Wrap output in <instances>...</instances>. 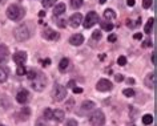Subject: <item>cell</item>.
<instances>
[{"label": "cell", "mask_w": 157, "mask_h": 126, "mask_svg": "<svg viewBox=\"0 0 157 126\" xmlns=\"http://www.w3.org/2000/svg\"><path fill=\"white\" fill-rule=\"evenodd\" d=\"M29 81H31V86H32V89L36 90V92H41V90H44L45 86H47V77L37 69H36L35 76L32 77V80H29Z\"/></svg>", "instance_id": "6da1fadb"}, {"label": "cell", "mask_w": 157, "mask_h": 126, "mask_svg": "<svg viewBox=\"0 0 157 126\" xmlns=\"http://www.w3.org/2000/svg\"><path fill=\"white\" fill-rule=\"evenodd\" d=\"M24 15H25V11L17 4L10 6L8 9H7V17L11 19V20H20Z\"/></svg>", "instance_id": "7a4b0ae2"}, {"label": "cell", "mask_w": 157, "mask_h": 126, "mask_svg": "<svg viewBox=\"0 0 157 126\" xmlns=\"http://www.w3.org/2000/svg\"><path fill=\"white\" fill-rule=\"evenodd\" d=\"M29 36H31L29 28L25 24H20L19 27H16V29H15V37H16L17 41H25L27 39H29Z\"/></svg>", "instance_id": "3957f363"}, {"label": "cell", "mask_w": 157, "mask_h": 126, "mask_svg": "<svg viewBox=\"0 0 157 126\" xmlns=\"http://www.w3.org/2000/svg\"><path fill=\"white\" fill-rule=\"evenodd\" d=\"M89 122L92 126H103L105 124V116L101 110H95L91 116H89Z\"/></svg>", "instance_id": "277c9868"}, {"label": "cell", "mask_w": 157, "mask_h": 126, "mask_svg": "<svg viewBox=\"0 0 157 126\" xmlns=\"http://www.w3.org/2000/svg\"><path fill=\"white\" fill-rule=\"evenodd\" d=\"M67 96V88L60 84H56L52 89V100L53 101H63Z\"/></svg>", "instance_id": "5b68a950"}, {"label": "cell", "mask_w": 157, "mask_h": 126, "mask_svg": "<svg viewBox=\"0 0 157 126\" xmlns=\"http://www.w3.org/2000/svg\"><path fill=\"white\" fill-rule=\"evenodd\" d=\"M97 21H99V15H97L95 11H91V12H88L87 16H85L83 25H84V28H91V27L95 25Z\"/></svg>", "instance_id": "8992f818"}, {"label": "cell", "mask_w": 157, "mask_h": 126, "mask_svg": "<svg viewBox=\"0 0 157 126\" xmlns=\"http://www.w3.org/2000/svg\"><path fill=\"white\" fill-rule=\"evenodd\" d=\"M113 88L112 82L107 80V78H101V80H99V82H97L96 85V89L99 90V92H108V90H111Z\"/></svg>", "instance_id": "52a82bcc"}, {"label": "cell", "mask_w": 157, "mask_h": 126, "mask_svg": "<svg viewBox=\"0 0 157 126\" xmlns=\"http://www.w3.org/2000/svg\"><path fill=\"white\" fill-rule=\"evenodd\" d=\"M28 100H29V93H28V90H27V89L19 90L17 94H16V101L19 102V104L24 105V104H27V101H28Z\"/></svg>", "instance_id": "ba28073f"}, {"label": "cell", "mask_w": 157, "mask_h": 126, "mask_svg": "<svg viewBox=\"0 0 157 126\" xmlns=\"http://www.w3.org/2000/svg\"><path fill=\"white\" fill-rule=\"evenodd\" d=\"M81 21H83V16L78 12L73 13L72 16L69 17V24H71V27H73V28H77V27L81 24Z\"/></svg>", "instance_id": "9c48e42d"}, {"label": "cell", "mask_w": 157, "mask_h": 126, "mask_svg": "<svg viewBox=\"0 0 157 126\" xmlns=\"http://www.w3.org/2000/svg\"><path fill=\"white\" fill-rule=\"evenodd\" d=\"M10 57V49L7 48V45L0 44V64H4Z\"/></svg>", "instance_id": "30bf717a"}, {"label": "cell", "mask_w": 157, "mask_h": 126, "mask_svg": "<svg viewBox=\"0 0 157 126\" xmlns=\"http://www.w3.org/2000/svg\"><path fill=\"white\" fill-rule=\"evenodd\" d=\"M12 60L16 62L17 65H24V62L27 61V53L25 52H16L12 56Z\"/></svg>", "instance_id": "8fae6325"}, {"label": "cell", "mask_w": 157, "mask_h": 126, "mask_svg": "<svg viewBox=\"0 0 157 126\" xmlns=\"http://www.w3.org/2000/svg\"><path fill=\"white\" fill-rule=\"evenodd\" d=\"M69 43L72 45L78 46V45H81L84 43V36L81 33H75V35H72V36L69 37Z\"/></svg>", "instance_id": "7c38bea8"}, {"label": "cell", "mask_w": 157, "mask_h": 126, "mask_svg": "<svg viewBox=\"0 0 157 126\" xmlns=\"http://www.w3.org/2000/svg\"><path fill=\"white\" fill-rule=\"evenodd\" d=\"M43 37L47 39V40H57L59 37V33L57 32H55L53 29H51V28H47L44 32H43Z\"/></svg>", "instance_id": "4fadbf2b"}, {"label": "cell", "mask_w": 157, "mask_h": 126, "mask_svg": "<svg viewBox=\"0 0 157 126\" xmlns=\"http://www.w3.org/2000/svg\"><path fill=\"white\" fill-rule=\"evenodd\" d=\"M145 85H147L148 88H151V89H153L156 86V73L155 72L149 73L148 76L145 77Z\"/></svg>", "instance_id": "5bb4252c"}, {"label": "cell", "mask_w": 157, "mask_h": 126, "mask_svg": "<svg viewBox=\"0 0 157 126\" xmlns=\"http://www.w3.org/2000/svg\"><path fill=\"white\" fill-rule=\"evenodd\" d=\"M65 118V113L60 109H56V110H52V120H55L56 122H63Z\"/></svg>", "instance_id": "9a60e30c"}, {"label": "cell", "mask_w": 157, "mask_h": 126, "mask_svg": "<svg viewBox=\"0 0 157 126\" xmlns=\"http://www.w3.org/2000/svg\"><path fill=\"white\" fill-rule=\"evenodd\" d=\"M8 74H10V70L6 66H0V84H3V82L8 80Z\"/></svg>", "instance_id": "2e32d148"}, {"label": "cell", "mask_w": 157, "mask_h": 126, "mask_svg": "<svg viewBox=\"0 0 157 126\" xmlns=\"http://www.w3.org/2000/svg\"><path fill=\"white\" fill-rule=\"evenodd\" d=\"M65 4L64 3H59V4L55 7V9H53V16H60V15H63L65 12Z\"/></svg>", "instance_id": "e0dca14e"}, {"label": "cell", "mask_w": 157, "mask_h": 126, "mask_svg": "<svg viewBox=\"0 0 157 126\" xmlns=\"http://www.w3.org/2000/svg\"><path fill=\"white\" fill-rule=\"evenodd\" d=\"M68 68H69V58H67V57L61 58L60 64H59V70L64 73V72H67V70H68Z\"/></svg>", "instance_id": "ac0fdd59"}, {"label": "cell", "mask_w": 157, "mask_h": 126, "mask_svg": "<svg viewBox=\"0 0 157 126\" xmlns=\"http://www.w3.org/2000/svg\"><path fill=\"white\" fill-rule=\"evenodd\" d=\"M104 19H105V21H109V20H113V19H116V12L113 9L111 8H108V9H105L104 11Z\"/></svg>", "instance_id": "d6986e66"}, {"label": "cell", "mask_w": 157, "mask_h": 126, "mask_svg": "<svg viewBox=\"0 0 157 126\" xmlns=\"http://www.w3.org/2000/svg\"><path fill=\"white\" fill-rule=\"evenodd\" d=\"M95 108V102L92 101H84L83 104H81V110L83 112H89V110H92Z\"/></svg>", "instance_id": "ffe728a7"}, {"label": "cell", "mask_w": 157, "mask_h": 126, "mask_svg": "<svg viewBox=\"0 0 157 126\" xmlns=\"http://www.w3.org/2000/svg\"><path fill=\"white\" fill-rule=\"evenodd\" d=\"M153 24H155V19H149L148 20V23H147V25H145V33H152V29H153Z\"/></svg>", "instance_id": "44dd1931"}, {"label": "cell", "mask_w": 157, "mask_h": 126, "mask_svg": "<svg viewBox=\"0 0 157 126\" xmlns=\"http://www.w3.org/2000/svg\"><path fill=\"white\" fill-rule=\"evenodd\" d=\"M100 24H101V28L104 31H112L113 29V24L111 21H100Z\"/></svg>", "instance_id": "7402d4cb"}, {"label": "cell", "mask_w": 157, "mask_h": 126, "mask_svg": "<svg viewBox=\"0 0 157 126\" xmlns=\"http://www.w3.org/2000/svg\"><path fill=\"white\" fill-rule=\"evenodd\" d=\"M83 3H84L83 0H71V7H72L73 9H77L83 6Z\"/></svg>", "instance_id": "603a6c76"}, {"label": "cell", "mask_w": 157, "mask_h": 126, "mask_svg": "<svg viewBox=\"0 0 157 126\" xmlns=\"http://www.w3.org/2000/svg\"><path fill=\"white\" fill-rule=\"evenodd\" d=\"M153 122V116L152 114H145V116L143 117V124L144 125H151Z\"/></svg>", "instance_id": "cb8c5ba5"}, {"label": "cell", "mask_w": 157, "mask_h": 126, "mask_svg": "<svg viewBox=\"0 0 157 126\" xmlns=\"http://www.w3.org/2000/svg\"><path fill=\"white\" fill-rule=\"evenodd\" d=\"M55 3H56V0H43L41 4H43L44 8H49V7L55 6Z\"/></svg>", "instance_id": "d4e9b609"}, {"label": "cell", "mask_w": 157, "mask_h": 126, "mask_svg": "<svg viewBox=\"0 0 157 126\" xmlns=\"http://www.w3.org/2000/svg\"><path fill=\"white\" fill-rule=\"evenodd\" d=\"M20 114L23 116V120H27V118L29 117L31 112H29V109H28V108H23V109H21V112H20Z\"/></svg>", "instance_id": "484cf974"}, {"label": "cell", "mask_w": 157, "mask_h": 126, "mask_svg": "<svg viewBox=\"0 0 157 126\" xmlns=\"http://www.w3.org/2000/svg\"><path fill=\"white\" fill-rule=\"evenodd\" d=\"M123 93H124V96H127V97H133V96H135V90L131 89V88L124 89V90H123Z\"/></svg>", "instance_id": "4316f807"}, {"label": "cell", "mask_w": 157, "mask_h": 126, "mask_svg": "<svg viewBox=\"0 0 157 126\" xmlns=\"http://www.w3.org/2000/svg\"><path fill=\"white\" fill-rule=\"evenodd\" d=\"M27 70L24 68V65H17V70H16V74L17 76H23V74H25Z\"/></svg>", "instance_id": "83f0119b"}, {"label": "cell", "mask_w": 157, "mask_h": 126, "mask_svg": "<svg viewBox=\"0 0 157 126\" xmlns=\"http://www.w3.org/2000/svg\"><path fill=\"white\" fill-rule=\"evenodd\" d=\"M44 120H52V110L51 109L44 110Z\"/></svg>", "instance_id": "f1b7e54d"}, {"label": "cell", "mask_w": 157, "mask_h": 126, "mask_svg": "<svg viewBox=\"0 0 157 126\" xmlns=\"http://www.w3.org/2000/svg\"><path fill=\"white\" fill-rule=\"evenodd\" d=\"M117 64L121 65V66H124L125 64H127V57H125V56H120L119 58H117Z\"/></svg>", "instance_id": "f546056e"}, {"label": "cell", "mask_w": 157, "mask_h": 126, "mask_svg": "<svg viewBox=\"0 0 157 126\" xmlns=\"http://www.w3.org/2000/svg\"><path fill=\"white\" fill-rule=\"evenodd\" d=\"M153 4V0H143V7L145 9L151 8V6Z\"/></svg>", "instance_id": "4dcf8cb0"}, {"label": "cell", "mask_w": 157, "mask_h": 126, "mask_svg": "<svg viewBox=\"0 0 157 126\" xmlns=\"http://www.w3.org/2000/svg\"><path fill=\"white\" fill-rule=\"evenodd\" d=\"M92 39L93 40H100L101 39V32L100 31H95V32L92 33Z\"/></svg>", "instance_id": "1f68e13d"}, {"label": "cell", "mask_w": 157, "mask_h": 126, "mask_svg": "<svg viewBox=\"0 0 157 126\" xmlns=\"http://www.w3.org/2000/svg\"><path fill=\"white\" fill-rule=\"evenodd\" d=\"M64 126H78V125H77V121L76 120H68V121L65 122Z\"/></svg>", "instance_id": "d6a6232c"}, {"label": "cell", "mask_w": 157, "mask_h": 126, "mask_svg": "<svg viewBox=\"0 0 157 126\" xmlns=\"http://www.w3.org/2000/svg\"><path fill=\"white\" fill-rule=\"evenodd\" d=\"M57 25L60 27V28H64V27L67 25V21L64 20V19H60V20H57Z\"/></svg>", "instance_id": "836d02e7"}, {"label": "cell", "mask_w": 157, "mask_h": 126, "mask_svg": "<svg viewBox=\"0 0 157 126\" xmlns=\"http://www.w3.org/2000/svg\"><path fill=\"white\" fill-rule=\"evenodd\" d=\"M117 40V36H116V35H109V36H108V41L109 43H115Z\"/></svg>", "instance_id": "e575fe53"}, {"label": "cell", "mask_w": 157, "mask_h": 126, "mask_svg": "<svg viewBox=\"0 0 157 126\" xmlns=\"http://www.w3.org/2000/svg\"><path fill=\"white\" fill-rule=\"evenodd\" d=\"M115 80H116L117 82H121V81L124 80V76H123V74H116V76H115Z\"/></svg>", "instance_id": "d590c367"}, {"label": "cell", "mask_w": 157, "mask_h": 126, "mask_svg": "<svg viewBox=\"0 0 157 126\" xmlns=\"http://www.w3.org/2000/svg\"><path fill=\"white\" fill-rule=\"evenodd\" d=\"M143 46H145V48H147V46H152V40H149V39H148V40H145Z\"/></svg>", "instance_id": "8d00e7d4"}, {"label": "cell", "mask_w": 157, "mask_h": 126, "mask_svg": "<svg viewBox=\"0 0 157 126\" xmlns=\"http://www.w3.org/2000/svg\"><path fill=\"white\" fill-rule=\"evenodd\" d=\"M73 93L75 94H80V93H83V89H81V88H76V86H75V88H73Z\"/></svg>", "instance_id": "74e56055"}, {"label": "cell", "mask_w": 157, "mask_h": 126, "mask_svg": "<svg viewBox=\"0 0 157 126\" xmlns=\"http://www.w3.org/2000/svg\"><path fill=\"white\" fill-rule=\"evenodd\" d=\"M36 126H48V125H47V124H45V122L43 121V120H39V121L36 122Z\"/></svg>", "instance_id": "f35d334b"}, {"label": "cell", "mask_w": 157, "mask_h": 126, "mask_svg": "<svg viewBox=\"0 0 157 126\" xmlns=\"http://www.w3.org/2000/svg\"><path fill=\"white\" fill-rule=\"evenodd\" d=\"M72 104H73V100H69L68 104H67V110H71V109H72Z\"/></svg>", "instance_id": "ab89813d"}, {"label": "cell", "mask_w": 157, "mask_h": 126, "mask_svg": "<svg viewBox=\"0 0 157 126\" xmlns=\"http://www.w3.org/2000/svg\"><path fill=\"white\" fill-rule=\"evenodd\" d=\"M75 84H76V82H75L73 80H71V81L68 82V85H67V86H68V88H72V89H73V88H75Z\"/></svg>", "instance_id": "60d3db41"}, {"label": "cell", "mask_w": 157, "mask_h": 126, "mask_svg": "<svg viewBox=\"0 0 157 126\" xmlns=\"http://www.w3.org/2000/svg\"><path fill=\"white\" fill-rule=\"evenodd\" d=\"M136 39V40H141V39H143V35L141 33H135V36H133Z\"/></svg>", "instance_id": "b9f144b4"}, {"label": "cell", "mask_w": 157, "mask_h": 126, "mask_svg": "<svg viewBox=\"0 0 157 126\" xmlns=\"http://www.w3.org/2000/svg\"><path fill=\"white\" fill-rule=\"evenodd\" d=\"M127 4L129 7H133V6H135V0H127Z\"/></svg>", "instance_id": "7bdbcfd3"}, {"label": "cell", "mask_w": 157, "mask_h": 126, "mask_svg": "<svg viewBox=\"0 0 157 126\" xmlns=\"http://www.w3.org/2000/svg\"><path fill=\"white\" fill-rule=\"evenodd\" d=\"M49 62H51V60H49V58H47V60H45V61H43V65L48 66V65H49Z\"/></svg>", "instance_id": "ee69618b"}, {"label": "cell", "mask_w": 157, "mask_h": 126, "mask_svg": "<svg viewBox=\"0 0 157 126\" xmlns=\"http://www.w3.org/2000/svg\"><path fill=\"white\" fill-rule=\"evenodd\" d=\"M152 64H156V54H152Z\"/></svg>", "instance_id": "f6af8a7d"}, {"label": "cell", "mask_w": 157, "mask_h": 126, "mask_svg": "<svg viewBox=\"0 0 157 126\" xmlns=\"http://www.w3.org/2000/svg\"><path fill=\"white\" fill-rule=\"evenodd\" d=\"M128 84H135V80H133V78H128Z\"/></svg>", "instance_id": "bcb514c9"}, {"label": "cell", "mask_w": 157, "mask_h": 126, "mask_svg": "<svg viewBox=\"0 0 157 126\" xmlns=\"http://www.w3.org/2000/svg\"><path fill=\"white\" fill-rule=\"evenodd\" d=\"M39 16H40V17H41V16H45V11H41V12L39 13Z\"/></svg>", "instance_id": "7dc6e473"}, {"label": "cell", "mask_w": 157, "mask_h": 126, "mask_svg": "<svg viewBox=\"0 0 157 126\" xmlns=\"http://www.w3.org/2000/svg\"><path fill=\"white\" fill-rule=\"evenodd\" d=\"M7 2V0H0V6H3V4H4V3Z\"/></svg>", "instance_id": "c3c4849f"}, {"label": "cell", "mask_w": 157, "mask_h": 126, "mask_svg": "<svg viewBox=\"0 0 157 126\" xmlns=\"http://www.w3.org/2000/svg\"><path fill=\"white\" fill-rule=\"evenodd\" d=\"M99 2L101 3V4H104V3H105V2H107V0H99Z\"/></svg>", "instance_id": "681fc988"}, {"label": "cell", "mask_w": 157, "mask_h": 126, "mask_svg": "<svg viewBox=\"0 0 157 126\" xmlns=\"http://www.w3.org/2000/svg\"><path fill=\"white\" fill-rule=\"evenodd\" d=\"M0 126H3V125H2V124H0Z\"/></svg>", "instance_id": "f907efd6"}]
</instances>
